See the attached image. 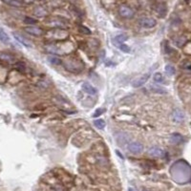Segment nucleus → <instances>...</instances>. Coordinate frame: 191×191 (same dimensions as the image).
<instances>
[{"label": "nucleus", "instance_id": "f257e3e1", "mask_svg": "<svg viewBox=\"0 0 191 191\" xmlns=\"http://www.w3.org/2000/svg\"><path fill=\"white\" fill-rule=\"evenodd\" d=\"M64 68L69 72L77 74L82 71L84 66L81 62L77 61V60H74V61L73 60H68V61L64 62Z\"/></svg>", "mask_w": 191, "mask_h": 191}, {"label": "nucleus", "instance_id": "f03ea898", "mask_svg": "<svg viewBox=\"0 0 191 191\" xmlns=\"http://www.w3.org/2000/svg\"><path fill=\"white\" fill-rule=\"evenodd\" d=\"M139 24L143 28L150 29V28H153L156 26L157 21L152 17H143L139 20Z\"/></svg>", "mask_w": 191, "mask_h": 191}, {"label": "nucleus", "instance_id": "7ed1b4c3", "mask_svg": "<svg viewBox=\"0 0 191 191\" xmlns=\"http://www.w3.org/2000/svg\"><path fill=\"white\" fill-rule=\"evenodd\" d=\"M118 13L120 16H122L124 18H132L134 16V11L133 10L125 5H122L118 8Z\"/></svg>", "mask_w": 191, "mask_h": 191}, {"label": "nucleus", "instance_id": "20e7f679", "mask_svg": "<svg viewBox=\"0 0 191 191\" xmlns=\"http://www.w3.org/2000/svg\"><path fill=\"white\" fill-rule=\"evenodd\" d=\"M128 150L130 152H131L132 154H139L143 152V145L139 143V142H135V143H131L128 144Z\"/></svg>", "mask_w": 191, "mask_h": 191}, {"label": "nucleus", "instance_id": "39448f33", "mask_svg": "<svg viewBox=\"0 0 191 191\" xmlns=\"http://www.w3.org/2000/svg\"><path fill=\"white\" fill-rule=\"evenodd\" d=\"M147 153H148V155L152 156V157H156V158H163V157H164V155H165L164 150L160 148V147H158V146H152V147H150V148L148 149Z\"/></svg>", "mask_w": 191, "mask_h": 191}, {"label": "nucleus", "instance_id": "423d86ee", "mask_svg": "<svg viewBox=\"0 0 191 191\" xmlns=\"http://www.w3.org/2000/svg\"><path fill=\"white\" fill-rule=\"evenodd\" d=\"M149 77H150L149 74H144V75H143V76H140L139 77H138V78H136V79L134 80L133 83H132V86L135 87V88H139V87H140V86H143V85L147 81V80H148Z\"/></svg>", "mask_w": 191, "mask_h": 191}, {"label": "nucleus", "instance_id": "0eeeda50", "mask_svg": "<svg viewBox=\"0 0 191 191\" xmlns=\"http://www.w3.org/2000/svg\"><path fill=\"white\" fill-rule=\"evenodd\" d=\"M25 31L30 34V35H35V36H39V35H41L43 34V31L40 28L38 27H35V26H28L26 29H25Z\"/></svg>", "mask_w": 191, "mask_h": 191}, {"label": "nucleus", "instance_id": "6e6552de", "mask_svg": "<svg viewBox=\"0 0 191 191\" xmlns=\"http://www.w3.org/2000/svg\"><path fill=\"white\" fill-rule=\"evenodd\" d=\"M155 11L157 13V15L160 17H164L166 15L167 13V8L166 5L164 3H159L156 8H155Z\"/></svg>", "mask_w": 191, "mask_h": 191}, {"label": "nucleus", "instance_id": "1a4fd4ad", "mask_svg": "<svg viewBox=\"0 0 191 191\" xmlns=\"http://www.w3.org/2000/svg\"><path fill=\"white\" fill-rule=\"evenodd\" d=\"M82 89H83V91L89 95H96L97 92H98V90L96 89V87H94L92 84H90L89 82H84L82 84Z\"/></svg>", "mask_w": 191, "mask_h": 191}, {"label": "nucleus", "instance_id": "9d476101", "mask_svg": "<svg viewBox=\"0 0 191 191\" xmlns=\"http://www.w3.org/2000/svg\"><path fill=\"white\" fill-rule=\"evenodd\" d=\"M184 142V137L179 133H173L170 136V143L173 144H180Z\"/></svg>", "mask_w": 191, "mask_h": 191}, {"label": "nucleus", "instance_id": "9b49d317", "mask_svg": "<svg viewBox=\"0 0 191 191\" xmlns=\"http://www.w3.org/2000/svg\"><path fill=\"white\" fill-rule=\"evenodd\" d=\"M185 118L184 113L180 109H176L173 112V120L175 122H182Z\"/></svg>", "mask_w": 191, "mask_h": 191}, {"label": "nucleus", "instance_id": "f8f14e48", "mask_svg": "<svg viewBox=\"0 0 191 191\" xmlns=\"http://www.w3.org/2000/svg\"><path fill=\"white\" fill-rule=\"evenodd\" d=\"M0 60H2V61L7 62V63H13L15 61V57L14 56L10 55V54L2 53V54H0Z\"/></svg>", "mask_w": 191, "mask_h": 191}, {"label": "nucleus", "instance_id": "ddd939ff", "mask_svg": "<svg viewBox=\"0 0 191 191\" xmlns=\"http://www.w3.org/2000/svg\"><path fill=\"white\" fill-rule=\"evenodd\" d=\"M14 36H15V38L17 40L19 43H21V44L24 45L25 47H31V44H30V42L28 41L26 38H24L22 35H18V34H16V33H14Z\"/></svg>", "mask_w": 191, "mask_h": 191}, {"label": "nucleus", "instance_id": "4468645a", "mask_svg": "<svg viewBox=\"0 0 191 191\" xmlns=\"http://www.w3.org/2000/svg\"><path fill=\"white\" fill-rule=\"evenodd\" d=\"M35 15L37 17H43L47 15V11L41 6H38L35 9Z\"/></svg>", "mask_w": 191, "mask_h": 191}, {"label": "nucleus", "instance_id": "2eb2a0df", "mask_svg": "<svg viewBox=\"0 0 191 191\" xmlns=\"http://www.w3.org/2000/svg\"><path fill=\"white\" fill-rule=\"evenodd\" d=\"M0 41H1L2 43H9L10 41V38H9V35H7V33H5V31L3 29L0 28Z\"/></svg>", "mask_w": 191, "mask_h": 191}, {"label": "nucleus", "instance_id": "dca6fc26", "mask_svg": "<svg viewBox=\"0 0 191 191\" xmlns=\"http://www.w3.org/2000/svg\"><path fill=\"white\" fill-rule=\"evenodd\" d=\"M2 1L9 5V6H12V7H20L21 6V2L18 1V0H2Z\"/></svg>", "mask_w": 191, "mask_h": 191}, {"label": "nucleus", "instance_id": "f3484780", "mask_svg": "<svg viewBox=\"0 0 191 191\" xmlns=\"http://www.w3.org/2000/svg\"><path fill=\"white\" fill-rule=\"evenodd\" d=\"M48 62L51 63L52 65H59L60 63H61V60L56 56H49L48 57Z\"/></svg>", "mask_w": 191, "mask_h": 191}, {"label": "nucleus", "instance_id": "a211bd4d", "mask_svg": "<svg viewBox=\"0 0 191 191\" xmlns=\"http://www.w3.org/2000/svg\"><path fill=\"white\" fill-rule=\"evenodd\" d=\"M94 124H95V126L97 127V128H98V129H103L104 127H105V125H106V123H105V122L103 119H95V122H94Z\"/></svg>", "mask_w": 191, "mask_h": 191}, {"label": "nucleus", "instance_id": "6ab92c4d", "mask_svg": "<svg viewBox=\"0 0 191 191\" xmlns=\"http://www.w3.org/2000/svg\"><path fill=\"white\" fill-rule=\"evenodd\" d=\"M127 36L125 35H117L115 38H114V41L116 42L115 44H117V43H122V42H124L125 40H127Z\"/></svg>", "mask_w": 191, "mask_h": 191}, {"label": "nucleus", "instance_id": "aec40b11", "mask_svg": "<svg viewBox=\"0 0 191 191\" xmlns=\"http://www.w3.org/2000/svg\"><path fill=\"white\" fill-rule=\"evenodd\" d=\"M164 70H165V72H166L169 76H173V75H175V73H176L175 68H174L172 65H169V64L165 66Z\"/></svg>", "mask_w": 191, "mask_h": 191}, {"label": "nucleus", "instance_id": "412c9836", "mask_svg": "<svg viewBox=\"0 0 191 191\" xmlns=\"http://www.w3.org/2000/svg\"><path fill=\"white\" fill-rule=\"evenodd\" d=\"M151 90L153 92H156V93H159V94H164L166 93L165 90L162 87H159V86H155V85H151Z\"/></svg>", "mask_w": 191, "mask_h": 191}, {"label": "nucleus", "instance_id": "4be33fe9", "mask_svg": "<svg viewBox=\"0 0 191 191\" xmlns=\"http://www.w3.org/2000/svg\"><path fill=\"white\" fill-rule=\"evenodd\" d=\"M153 78H154L155 81L158 82V83H160V82L164 81V77H163V75L160 74V73H155Z\"/></svg>", "mask_w": 191, "mask_h": 191}, {"label": "nucleus", "instance_id": "5701e85b", "mask_svg": "<svg viewBox=\"0 0 191 191\" xmlns=\"http://www.w3.org/2000/svg\"><path fill=\"white\" fill-rule=\"evenodd\" d=\"M50 24L54 27H56V28H66V25L64 23H62L61 21H58V20H55L54 22H51Z\"/></svg>", "mask_w": 191, "mask_h": 191}, {"label": "nucleus", "instance_id": "b1692460", "mask_svg": "<svg viewBox=\"0 0 191 191\" xmlns=\"http://www.w3.org/2000/svg\"><path fill=\"white\" fill-rule=\"evenodd\" d=\"M45 49L47 50L48 52L52 53V54H58L59 53L58 49L56 47H55V46H46Z\"/></svg>", "mask_w": 191, "mask_h": 191}, {"label": "nucleus", "instance_id": "393cba45", "mask_svg": "<svg viewBox=\"0 0 191 191\" xmlns=\"http://www.w3.org/2000/svg\"><path fill=\"white\" fill-rule=\"evenodd\" d=\"M118 47L122 50L123 53H130V47H128L127 45H125L123 43H120L119 45H118Z\"/></svg>", "mask_w": 191, "mask_h": 191}, {"label": "nucleus", "instance_id": "a878e982", "mask_svg": "<svg viewBox=\"0 0 191 191\" xmlns=\"http://www.w3.org/2000/svg\"><path fill=\"white\" fill-rule=\"evenodd\" d=\"M79 32L82 33V34H85V35H90V34H91V31H90V30L87 27H85L83 25L79 26Z\"/></svg>", "mask_w": 191, "mask_h": 191}, {"label": "nucleus", "instance_id": "bb28decb", "mask_svg": "<svg viewBox=\"0 0 191 191\" xmlns=\"http://www.w3.org/2000/svg\"><path fill=\"white\" fill-rule=\"evenodd\" d=\"M24 22L26 24H29V25H33V24H35L36 23V20L32 18V17H29V16H26L24 18Z\"/></svg>", "mask_w": 191, "mask_h": 191}, {"label": "nucleus", "instance_id": "cd10ccee", "mask_svg": "<svg viewBox=\"0 0 191 191\" xmlns=\"http://www.w3.org/2000/svg\"><path fill=\"white\" fill-rule=\"evenodd\" d=\"M184 42H185V39H184V38H177V39H175V45H177L178 47L183 46Z\"/></svg>", "mask_w": 191, "mask_h": 191}, {"label": "nucleus", "instance_id": "c85d7f7f", "mask_svg": "<svg viewBox=\"0 0 191 191\" xmlns=\"http://www.w3.org/2000/svg\"><path fill=\"white\" fill-rule=\"evenodd\" d=\"M103 111H104V110H103V109H102V108H98V109H97L96 111H95V113H94V115H93V117H94V118H97V117L100 116V115H102V114L103 113Z\"/></svg>", "mask_w": 191, "mask_h": 191}, {"label": "nucleus", "instance_id": "c756f323", "mask_svg": "<svg viewBox=\"0 0 191 191\" xmlns=\"http://www.w3.org/2000/svg\"><path fill=\"white\" fill-rule=\"evenodd\" d=\"M182 67H183L184 69L190 70V69H191V62H189V61H185V62H184V63H183Z\"/></svg>", "mask_w": 191, "mask_h": 191}, {"label": "nucleus", "instance_id": "7c9ffc66", "mask_svg": "<svg viewBox=\"0 0 191 191\" xmlns=\"http://www.w3.org/2000/svg\"><path fill=\"white\" fill-rule=\"evenodd\" d=\"M16 69L18 70V71H24V69H25V66L23 63H17L16 64Z\"/></svg>", "mask_w": 191, "mask_h": 191}, {"label": "nucleus", "instance_id": "2f4dec72", "mask_svg": "<svg viewBox=\"0 0 191 191\" xmlns=\"http://www.w3.org/2000/svg\"><path fill=\"white\" fill-rule=\"evenodd\" d=\"M116 153H117V155H118V156H119L120 158H122V159H123V156H122V154L120 153V152H118V150H117V151H116Z\"/></svg>", "mask_w": 191, "mask_h": 191}, {"label": "nucleus", "instance_id": "473e14b6", "mask_svg": "<svg viewBox=\"0 0 191 191\" xmlns=\"http://www.w3.org/2000/svg\"><path fill=\"white\" fill-rule=\"evenodd\" d=\"M128 191H134V189H133V188H129Z\"/></svg>", "mask_w": 191, "mask_h": 191}, {"label": "nucleus", "instance_id": "72a5a7b5", "mask_svg": "<svg viewBox=\"0 0 191 191\" xmlns=\"http://www.w3.org/2000/svg\"><path fill=\"white\" fill-rule=\"evenodd\" d=\"M40 1H42V0H40Z\"/></svg>", "mask_w": 191, "mask_h": 191}, {"label": "nucleus", "instance_id": "f704fd0d", "mask_svg": "<svg viewBox=\"0 0 191 191\" xmlns=\"http://www.w3.org/2000/svg\"><path fill=\"white\" fill-rule=\"evenodd\" d=\"M144 191H147V190H144Z\"/></svg>", "mask_w": 191, "mask_h": 191}]
</instances>
